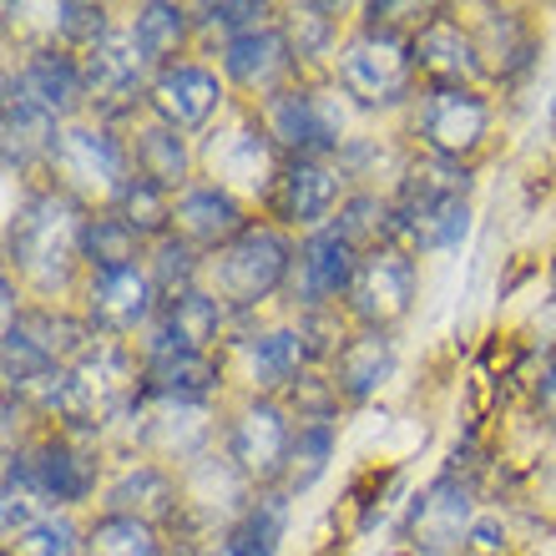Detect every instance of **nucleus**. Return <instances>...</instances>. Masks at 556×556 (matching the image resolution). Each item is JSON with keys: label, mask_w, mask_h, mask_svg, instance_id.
Listing matches in <instances>:
<instances>
[{"label": "nucleus", "mask_w": 556, "mask_h": 556, "mask_svg": "<svg viewBox=\"0 0 556 556\" xmlns=\"http://www.w3.org/2000/svg\"><path fill=\"white\" fill-rule=\"evenodd\" d=\"M395 203V238L405 253H445L460 249V238L470 233V173L460 162L425 157L405 167Z\"/></svg>", "instance_id": "f257e3e1"}, {"label": "nucleus", "mask_w": 556, "mask_h": 556, "mask_svg": "<svg viewBox=\"0 0 556 556\" xmlns=\"http://www.w3.org/2000/svg\"><path fill=\"white\" fill-rule=\"evenodd\" d=\"M81 233H87L81 203L61 188H36L15 203L11 228H5V253L36 289H61L81 258Z\"/></svg>", "instance_id": "f03ea898"}, {"label": "nucleus", "mask_w": 556, "mask_h": 556, "mask_svg": "<svg viewBox=\"0 0 556 556\" xmlns=\"http://www.w3.org/2000/svg\"><path fill=\"white\" fill-rule=\"evenodd\" d=\"M289 238L268 228V223H249L243 233L223 253H213V293L223 308H258L268 304L293 274Z\"/></svg>", "instance_id": "7ed1b4c3"}, {"label": "nucleus", "mask_w": 556, "mask_h": 556, "mask_svg": "<svg viewBox=\"0 0 556 556\" xmlns=\"http://www.w3.org/2000/svg\"><path fill=\"white\" fill-rule=\"evenodd\" d=\"M56 188L76 203H117V192L132 182V152L106 132V127H87V122H66L46 157Z\"/></svg>", "instance_id": "20e7f679"}, {"label": "nucleus", "mask_w": 556, "mask_h": 556, "mask_svg": "<svg viewBox=\"0 0 556 556\" xmlns=\"http://www.w3.org/2000/svg\"><path fill=\"white\" fill-rule=\"evenodd\" d=\"M283 152V162H324L329 152H344V106L329 87H283L264 102L258 117Z\"/></svg>", "instance_id": "39448f33"}, {"label": "nucleus", "mask_w": 556, "mask_h": 556, "mask_svg": "<svg viewBox=\"0 0 556 556\" xmlns=\"http://www.w3.org/2000/svg\"><path fill=\"white\" fill-rule=\"evenodd\" d=\"M142 400V369L117 339H97L72 369H66V405L61 420L76 425H106L117 420L127 405Z\"/></svg>", "instance_id": "423d86ee"}, {"label": "nucleus", "mask_w": 556, "mask_h": 556, "mask_svg": "<svg viewBox=\"0 0 556 556\" xmlns=\"http://www.w3.org/2000/svg\"><path fill=\"white\" fill-rule=\"evenodd\" d=\"M410 76H415V56L410 41L400 36H375L359 30L339 46L334 56V81L344 97H354L359 106L380 112V106H400L410 97Z\"/></svg>", "instance_id": "0eeeda50"}, {"label": "nucleus", "mask_w": 556, "mask_h": 556, "mask_svg": "<svg viewBox=\"0 0 556 556\" xmlns=\"http://www.w3.org/2000/svg\"><path fill=\"white\" fill-rule=\"evenodd\" d=\"M289 451H293L289 410L268 395L249 400V405L233 415V425H228V460H233V470L253 485L283 481Z\"/></svg>", "instance_id": "6e6552de"}, {"label": "nucleus", "mask_w": 556, "mask_h": 556, "mask_svg": "<svg viewBox=\"0 0 556 556\" xmlns=\"http://www.w3.org/2000/svg\"><path fill=\"white\" fill-rule=\"evenodd\" d=\"M485 127H491V106L470 87H430L415 112V132L440 162L470 157L485 142Z\"/></svg>", "instance_id": "1a4fd4ad"}, {"label": "nucleus", "mask_w": 556, "mask_h": 556, "mask_svg": "<svg viewBox=\"0 0 556 556\" xmlns=\"http://www.w3.org/2000/svg\"><path fill=\"white\" fill-rule=\"evenodd\" d=\"M415 304V264L400 249H375L359 258V274L350 283V314L359 329H380L390 334V324H400Z\"/></svg>", "instance_id": "9d476101"}, {"label": "nucleus", "mask_w": 556, "mask_h": 556, "mask_svg": "<svg viewBox=\"0 0 556 556\" xmlns=\"http://www.w3.org/2000/svg\"><path fill=\"white\" fill-rule=\"evenodd\" d=\"M81 66H87L91 106H97L102 117H122V112H132L137 97H142L147 66H152V61L142 56V46H137L132 30H106V41L91 46L87 56H81Z\"/></svg>", "instance_id": "9b49d317"}, {"label": "nucleus", "mask_w": 556, "mask_h": 556, "mask_svg": "<svg viewBox=\"0 0 556 556\" xmlns=\"http://www.w3.org/2000/svg\"><path fill=\"white\" fill-rule=\"evenodd\" d=\"M157 308H162V299L152 289L147 268H112V274H91V283H87V324L106 339L152 329Z\"/></svg>", "instance_id": "f8f14e48"}, {"label": "nucleus", "mask_w": 556, "mask_h": 556, "mask_svg": "<svg viewBox=\"0 0 556 556\" xmlns=\"http://www.w3.org/2000/svg\"><path fill=\"white\" fill-rule=\"evenodd\" d=\"M359 258L334 228H319L299 243V258H293V299L304 304V314L314 308H334L339 299H350V283L359 274Z\"/></svg>", "instance_id": "ddd939ff"}, {"label": "nucleus", "mask_w": 556, "mask_h": 556, "mask_svg": "<svg viewBox=\"0 0 556 556\" xmlns=\"http://www.w3.org/2000/svg\"><path fill=\"white\" fill-rule=\"evenodd\" d=\"M470 485L460 476H435L425 485L410 506V521H405V536H410L415 552L425 556H445L455 546H466L470 536Z\"/></svg>", "instance_id": "4468645a"}, {"label": "nucleus", "mask_w": 556, "mask_h": 556, "mask_svg": "<svg viewBox=\"0 0 556 556\" xmlns=\"http://www.w3.org/2000/svg\"><path fill=\"white\" fill-rule=\"evenodd\" d=\"M207 162H213V173H218V188H264L274 192L278 182V147L268 137L264 122L253 117H238L228 132H213L207 142Z\"/></svg>", "instance_id": "2eb2a0df"}, {"label": "nucleus", "mask_w": 556, "mask_h": 556, "mask_svg": "<svg viewBox=\"0 0 556 556\" xmlns=\"http://www.w3.org/2000/svg\"><path fill=\"white\" fill-rule=\"evenodd\" d=\"M147 106H152V117L167 122V127H177V132H198V127H207V122L218 117L223 87L207 66H198V61H177V66H167V72L152 76Z\"/></svg>", "instance_id": "dca6fc26"}, {"label": "nucleus", "mask_w": 556, "mask_h": 556, "mask_svg": "<svg viewBox=\"0 0 556 556\" xmlns=\"http://www.w3.org/2000/svg\"><path fill=\"white\" fill-rule=\"evenodd\" d=\"M223 314L218 293H177L157 308V319L147 329V359H167V354H207V344L223 334Z\"/></svg>", "instance_id": "f3484780"}, {"label": "nucleus", "mask_w": 556, "mask_h": 556, "mask_svg": "<svg viewBox=\"0 0 556 556\" xmlns=\"http://www.w3.org/2000/svg\"><path fill=\"white\" fill-rule=\"evenodd\" d=\"M97 476H102L97 455L81 451L72 435H51L36 451H26L30 496H46V501H56V506H81L97 491Z\"/></svg>", "instance_id": "a211bd4d"}, {"label": "nucleus", "mask_w": 556, "mask_h": 556, "mask_svg": "<svg viewBox=\"0 0 556 556\" xmlns=\"http://www.w3.org/2000/svg\"><path fill=\"white\" fill-rule=\"evenodd\" d=\"M5 81H15V91L21 97H30V102L41 106V112H51L56 122L76 117L81 112V102H91L87 97V66H81V56H72L66 46H46V51H30L26 61H21V72L5 76Z\"/></svg>", "instance_id": "6ab92c4d"}, {"label": "nucleus", "mask_w": 556, "mask_h": 556, "mask_svg": "<svg viewBox=\"0 0 556 556\" xmlns=\"http://www.w3.org/2000/svg\"><path fill=\"white\" fill-rule=\"evenodd\" d=\"M410 56H415V72L430 76V87H470L485 72L476 36L460 30V21L445 11H435V21L420 36H410Z\"/></svg>", "instance_id": "aec40b11"}, {"label": "nucleus", "mask_w": 556, "mask_h": 556, "mask_svg": "<svg viewBox=\"0 0 556 556\" xmlns=\"http://www.w3.org/2000/svg\"><path fill=\"white\" fill-rule=\"evenodd\" d=\"M223 72L228 81L243 91H258V97H278L283 81L299 72V61H293V46L289 36L278 26H264V30H249V36H233V41H223Z\"/></svg>", "instance_id": "412c9836"}, {"label": "nucleus", "mask_w": 556, "mask_h": 556, "mask_svg": "<svg viewBox=\"0 0 556 556\" xmlns=\"http://www.w3.org/2000/svg\"><path fill=\"white\" fill-rule=\"evenodd\" d=\"M243 228H249L243 223V203L228 188H218V182H192L173 203V233L182 243H192V249L223 253Z\"/></svg>", "instance_id": "4be33fe9"}, {"label": "nucleus", "mask_w": 556, "mask_h": 556, "mask_svg": "<svg viewBox=\"0 0 556 556\" xmlns=\"http://www.w3.org/2000/svg\"><path fill=\"white\" fill-rule=\"evenodd\" d=\"M334 203H339V173L329 162H283L274 192H268V207H274L278 223L314 228V233L334 213Z\"/></svg>", "instance_id": "5701e85b"}, {"label": "nucleus", "mask_w": 556, "mask_h": 556, "mask_svg": "<svg viewBox=\"0 0 556 556\" xmlns=\"http://www.w3.org/2000/svg\"><path fill=\"white\" fill-rule=\"evenodd\" d=\"M218 359L213 354H167V359H142V400L173 405V410H198L218 390Z\"/></svg>", "instance_id": "b1692460"}, {"label": "nucleus", "mask_w": 556, "mask_h": 556, "mask_svg": "<svg viewBox=\"0 0 556 556\" xmlns=\"http://www.w3.org/2000/svg\"><path fill=\"white\" fill-rule=\"evenodd\" d=\"M390 375H395V339L380 334V329L350 334V344H344V350L334 354V365H329V380H334L339 400H350V405L369 400Z\"/></svg>", "instance_id": "393cba45"}, {"label": "nucleus", "mask_w": 556, "mask_h": 556, "mask_svg": "<svg viewBox=\"0 0 556 556\" xmlns=\"http://www.w3.org/2000/svg\"><path fill=\"white\" fill-rule=\"evenodd\" d=\"M0 137H5V173H26L36 162L51 157V147L61 137V122L51 112L21 97L15 81H5V117H0Z\"/></svg>", "instance_id": "a878e982"}, {"label": "nucleus", "mask_w": 556, "mask_h": 556, "mask_svg": "<svg viewBox=\"0 0 556 556\" xmlns=\"http://www.w3.org/2000/svg\"><path fill=\"white\" fill-rule=\"evenodd\" d=\"M106 511L132 516V521H142V527H162V521H173V516L182 511V491H177V481L167 476V470L137 466L106 491Z\"/></svg>", "instance_id": "bb28decb"}, {"label": "nucleus", "mask_w": 556, "mask_h": 556, "mask_svg": "<svg viewBox=\"0 0 556 556\" xmlns=\"http://www.w3.org/2000/svg\"><path fill=\"white\" fill-rule=\"evenodd\" d=\"M127 152H132V167L137 177H147L152 188L173 192L182 188L188 192V173H192V157H188V142H182V132L177 127H167V122H147V127H137L132 142H127Z\"/></svg>", "instance_id": "cd10ccee"}, {"label": "nucleus", "mask_w": 556, "mask_h": 556, "mask_svg": "<svg viewBox=\"0 0 556 556\" xmlns=\"http://www.w3.org/2000/svg\"><path fill=\"white\" fill-rule=\"evenodd\" d=\"M481 30H476V46H481V61L491 66L496 76H521L536 56V36H531V21L527 11H481Z\"/></svg>", "instance_id": "c85d7f7f"}, {"label": "nucleus", "mask_w": 556, "mask_h": 556, "mask_svg": "<svg viewBox=\"0 0 556 556\" xmlns=\"http://www.w3.org/2000/svg\"><path fill=\"white\" fill-rule=\"evenodd\" d=\"M283 531H289V501L278 496V491H258L243 506V516L228 527L218 556H278Z\"/></svg>", "instance_id": "c756f323"}, {"label": "nucleus", "mask_w": 556, "mask_h": 556, "mask_svg": "<svg viewBox=\"0 0 556 556\" xmlns=\"http://www.w3.org/2000/svg\"><path fill=\"white\" fill-rule=\"evenodd\" d=\"M249 365H253V384L258 390H289V384H299L308 365L304 329H264L249 344Z\"/></svg>", "instance_id": "7c9ffc66"}, {"label": "nucleus", "mask_w": 556, "mask_h": 556, "mask_svg": "<svg viewBox=\"0 0 556 556\" xmlns=\"http://www.w3.org/2000/svg\"><path fill=\"white\" fill-rule=\"evenodd\" d=\"M354 253H375V249H395V203H384L375 192H350L339 203V218L329 223Z\"/></svg>", "instance_id": "2f4dec72"}, {"label": "nucleus", "mask_w": 556, "mask_h": 556, "mask_svg": "<svg viewBox=\"0 0 556 556\" xmlns=\"http://www.w3.org/2000/svg\"><path fill=\"white\" fill-rule=\"evenodd\" d=\"M132 36H137V46H142V56L152 61L157 72H167V66H177L173 56L188 46V36H192V11L188 5H167V0L137 5Z\"/></svg>", "instance_id": "473e14b6"}, {"label": "nucleus", "mask_w": 556, "mask_h": 556, "mask_svg": "<svg viewBox=\"0 0 556 556\" xmlns=\"http://www.w3.org/2000/svg\"><path fill=\"white\" fill-rule=\"evenodd\" d=\"M137 253H142V238L127 228V223L106 207V213H91L87 233H81V264L91 274H112V268H137Z\"/></svg>", "instance_id": "72a5a7b5"}, {"label": "nucleus", "mask_w": 556, "mask_h": 556, "mask_svg": "<svg viewBox=\"0 0 556 556\" xmlns=\"http://www.w3.org/2000/svg\"><path fill=\"white\" fill-rule=\"evenodd\" d=\"M112 213H117L137 238H157V243L162 238H173V203H167V192L152 188L147 177H132V182L117 192Z\"/></svg>", "instance_id": "f704fd0d"}, {"label": "nucleus", "mask_w": 556, "mask_h": 556, "mask_svg": "<svg viewBox=\"0 0 556 556\" xmlns=\"http://www.w3.org/2000/svg\"><path fill=\"white\" fill-rule=\"evenodd\" d=\"M81 552L87 556H162L157 531L132 521V516H97L81 536Z\"/></svg>", "instance_id": "c9c22d12"}, {"label": "nucleus", "mask_w": 556, "mask_h": 556, "mask_svg": "<svg viewBox=\"0 0 556 556\" xmlns=\"http://www.w3.org/2000/svg\"><path fill=\"white\" fill-rule=\"evenodd\" d=\"M329 460H334V425L329 420L299 425V430H293L289 466H283V491H308V485L329 470Z\"/></svg>", "instance_id": "e433bc0d"}, {"label": "nucleus", "mask_w": 556, "mask_h": 556, "mask_svg": "<svg viewBox=\"0 0 556 556\" xmlns=\"http://www.w3.org/2000/svg\"><path fill=\"white\" fill-rule=\"evenodd\" d=\"M278 30L289 36L293 46V61H319L329 56V46H334V30H339V11L334 5H289Z\"/></svg>", "instance_id": "4c0bfd02"}, {"label": "nucleus", "mask_w": 556, "mask_h": 556, "mask_svg": "<svg viewBox=\"0 0 556 556\" xmlns=\"http://www.w3.org/2000/svg\"><path fill=\"white\" fill-rule=\"evenodd\" d=\"M147 278H152V289H157L162 304H167V299H177V293H192V289H198V249H192V243H182L177 233L162 238V243H152Z\"/></svg>", "instance_id": "58836bf2"}, {"label": "nucleus", "mask_w": 556, "mask_h": 556, "mask_svg": "<svg viewBox=\"0 0 556 556\" xmlns=\"http://www.w3.org/2000/svg\"><path fill=\"white\" fill-rule=\"evenodd\" d=\"M274 5H253V0H223V5H198L192 11V26L203 30H218L223 41H233V36H249V30H264Z\"/></svg>", "instance_id": "ea45409f"}, {"label": "nucleus", "mask_w": 556, "mask_h": 556, "mask_svg": "<svg viewBox=\"0 0 556 556\" xmlns=\"http://www.w3.org/2000/svg\"><path fill=\"white\" fill-rule=\"evenodd\" d=\"M81 542H76V527L66 516H41L30 521L26 531L11 536V556H76Z\"/></svg>", "instance_id": "a19ab883"}, {"label": "nucleus", "mask_w": 556, "mask_h": 556, "mask_svg": "<svg viewBox=\"0 0 556 556\" xmlns=\"http://www.w3.org/2000/svg\"><path fill=\"white\" fill-rule=\"evenodd\" d=\"M106 5H87V0H66V5H56V36L66 41V51H81L87 56L97 41H106Z\"/></svg>", "instance_id": "79ce46f5"}, {"label": "nucleus", "mask_w": 556, "mask_h": 556, "mask_svg": "<svg viewBox=\"0 0 556 556\" xmlns=\"http://www.w3.org/2000/svg\"><path fill=\"white\" fill-rule=\"evenodd\" d=\"M283 395H289V405L299 410V420H308V425L329 420V415L339 410V390H334V380H319V375H304V380L289 384Z\"/></svg>", "instance_id": "37998d69"}, {"label": "nucleus", "mask_w": 556, "mask_h": 556, "mask_svg": "<svg viewBox=\"0 0 556 556\" xmlns=\"http://www.w3.org/2000/svg\"><path fill=\"white\" fill-rule=\"evenodd\" d=\"M466 556H511V546H506V527H501L496 516H481L476 527H470L466 546H460Z\"/></svg>", "instance_id": "c03bdc74"}, {"label": "nucleus", "mask_w": 556, "mask_h": 556, "mask_svg": "<svg viewBox=\"0 0 556 556\" xmlns=\"http://www.w3.org/2000/svg\"><path fill=\"white\" fill-rule=\"evenodd\" d=\"M536 410H542V420L556 430V354L546 359L542 380H536Z\"/></svg>", "instance_id": "a18cd8bd"}, {"label": "nucleus", "mask_w": 556, "mask_h": 556, "mask_svg": "<svg viewBox=\"0 0 556 556\" xmlns=\"http://www.w3.org/2000/svg\"><path fill=\"white\" fill-rule=\"evenodd\" d=\"M162 556H207L192 536H177V542H162Z\"/></svg>", "instance_id": "49530a36"}]
</instances>
